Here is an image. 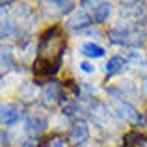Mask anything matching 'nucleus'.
Wrapping results in <instances>:
<instances>
[{
	"instance_id": "nucleus-7",
	"label": "nucleus",
	"mask_w": 147,
	"mask_h": 147,
	"mask_svg": "<svg viewBox=\"0 0 147 147\" xmlns=\"http://www.w3.org/2000/svg\"><path fill=\"white\" fill-rule=\"evenodd\" d=\"M90 22H91V19H90V15H88L86 11H76L73 17L67 19V26L71 30H76V32L88 28V26H90Z\"/></svg>"
},
{
	"instance_id": "nucleus-12",
	"label": "nucleus",
	"mask_w": 147,
	"mask_h": 147,
	"mask_svg": "<svg viewBox=\"0 0 147 147\" xmlns=\"http://www.w3.org/2000/svg\"><path fill=\"white\" fill-rule=\"evenodd\" d=\"M2 65H4V67H11V65H13V56H11L9 49L2 50Z\"/></svg>"
},
{
	"instance_id": "nucleus-13",
	"label": "nucleus",
	"mask_w": 147,
	"mask_h": 147,
	"mask_svg": "<svg viewBox=\"0 0 147 147\" xmlns=\"http://www.w3.org/2000/svg\"><path fill=\"white\" fill-rule=\"evenodd\" d=\"M41 147H65V144L61 138H52V140H49L47 144H43Z\"/></svg>"
},
{
	"instance_id": "nucleus-10",
	"label": "nucleus",
	"mask_w": 147,
	"mask_h": 147,
	"mask_svg": "<svg viewBox=\"0 0 147 147\" xmlns=\"http://www.w3.org/2000/svg\"><path fill=\"white\" fill-rule=\"evenodd\" d=\"M123 65H125V60H123L121 56L110 58V60H108V63H106V73H108V76H112V75H115V73H119V71L123 69Z\"/></svg>"
},
{
	"instance_id": "nucleus-3",
	"label": "nucleus",
	"mask_w": 147,
	"mask_h": 147,
	"mask_svg": "<svg viewBox=\"0 0 147 147\" xmlns=\"http://www.w3.org/2000/svg\"><path fill=\"white\" fill-rule=\"evenodd\" d=\"M88 138H90V129H88L86 121H76L67 134L69 144H73V145H82Z\"/></svg>"
},
{
	"instance_id": "nucleus-2",
	"label": "nucleus",
	"mask_w": 147,
	"mask_h": 147,
	"mask_svg": "<svg viewBox=\"0 0 147 147\" xmlns=\"http://www.w3.org/2000/svg\"><path fill=\"white\" fill-rule=\"evenodd\" d=\"M61 99V84L58 80H50L49 84H45L43 91H41V100L45 106H52Z\"/></svg>"
},
{
	"instance_id": "nucleus-6",
	"label": "nucleus",
	"mask_w": 147,
	"mask_h": 147,
	"mask_svg": "<svg viewBox=\"0 0 147 147\" xmlns=\"http://www.w3.org/2000/svg\"><path fill=\"white\" fill-rule=\"evenodd\" d=\"M117 115L129 123H140L142 121V115L138 114V110H134V106L129 102H119L117 104Z\"/></svg>"
},
{
	"instance_id": "nucleus-15",
	"label": "nucleus",
	"mask_w": 147,
	"mask_h": 147,
	"mask_svg": "<svg viewBox=\"0 0 147 147\" xmlns=\"http://www.w3.org/2000/svg\"><path fill=\"white\" fill-rule=\"evenodd\" d=\"M144 91H145V95H147V76L144 78Z\"/></svg>"
},
{
	"instance_id": "nucleus-5",
	"label": "nucleus",
	"mask_w": 147,
	"mask_h": 147,
	"mask_svg": "<svg viewBox=\"0 0 147 147\" xmlns=\"http://www.w3.org/2000/svg\"><path fill=\"white\" fill-rule=\"evenodd\" d=\"M84 6H91V19L97 24L104 22L112 13V4L110 2H97V4H90V2H82Z\"/></svg>"
},
{
	"instance_id": "nucleus-11",
	"label": "nucleus",
	"mask_w": 147,
	"mask_h": 147,
	"mask_svg": "<svg viewBox=\"0 0 147 147\" xmlns=\"http://www.w3.org/2000/svg\"><path fill=\"white\" fill-rule=\"evenodd\" d=\"M15 30H17V26H15V22L11 21V19H4V21H2V36L4 37L13 36Z\"/></svg>"
},
{
	"instance_id": "nucleus-9",
	"label": "nucleus",
	"mask_w": 147,
	"mask_h": 147,
	"mask_svg": "<svg viewBox=\"0 0 147 147\" xmlns=\"http://www.w3.org/2000/svg\"><path fill=\"white\" fill-rule=\"evenodd\" d=\"M80 52L88 58H102L104 56V49L100 45H95V43H84L80 47Z\"/></svg>"
},
{
	"instance_id": "nucleus-14",
	"label": "nucleus",
	"mask_w": 147,
	"mask_h": 147,
	"mask_svg": "<svg viewBox=\"0 0 147 147\" xmlns=\"http://www.w3.org/2000/svg\"><path fill=\"white\" fill-rule=\"evenodd\" d=\"M80 69L86 71V73H93V67H91V63H88V61H82V63H80Z\"/></svg>"
},
{
	"instance_id": "nucleus-8",
	"label": "nucleus",
	"mask_w": 147,
	"mask_h": 147,
	"mask_svg": "<svg viewBox=\"0 0 147 147\" xmlns=\"http://www.w3.org/2000/svg\"><path fill=\"white\" fill-rule=\"evenodd\" d=\"M21 119V108L17 104H2V123L4 125H15Z\"/></svg>"
},
{
	"instance_id": "nucleus-1",
	"label": "nucleus",
	"mask_w": 147,
	"mask_h": 147,
	"mask_svg": "<svg viewBox=\"0 0 147 147\" xmlns=\"http://www.w3.org/2000/svg\"><path fill=\"white\" fill-rule=\"evenodd\" d=\"M65 45H67V39L60 26H50L49 30H45L39 39V45H37V58L34 61L36 76L43 78V76H50L58 73Z\"/></svg>"
},
{
	"instance_id": "nucleus-4",
	"label": "nucleus",
	"mask_w": 147,
	"mask_h": 147,
	"mask_svg": "<svg viewBox=\"0 0 147 147\" xmlns=\"http://www.w3.org/2000/svg\"><path fill=\"white\" fill-rule=\"evenodd\" d=\"M45 127H47V119H45L43 115H39V114H32V115H28V117L24 119V130L32 138L39 136V132L45 130Z\"/></svg>"
}]
</instances>
